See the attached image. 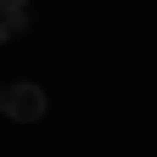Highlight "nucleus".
Wrapping results in <instances>:
<instances>
[{
    "mask_svg": "<svg viewBox=\"0 0 157 157\" xmlns=\"http://www.w3.org/2000/svg\"><path fill=\"white\" fill-rule=\"evenodd\" d=\"M0 112H6L11 124H39V118H45V90H39L34 78H17V84L0 90Z\"/></svg>",
    "mask_w": 157,
    "mask_h": 157,
    "instance_id": "1",
    "label": "nucleus"
},
{
    "mask_svg": "<svg viewBox=\"0 0 157 157\" xmlns=\"http://www.w3.org/2000/svg\"><path fill=\"white\" fill-rule=\"evenodd\" d=\"M28 28V6H0V45Z\"/></svg>",
    "mask_w": 157,
    "mask_h": 157,
    "instance_id": "2",
    "label": "nucleus"
},
{
    "mask_svg": "<svg viewBox=\"0 0 157 157\" xmlns=\"http://www.w3.org/2000/svg\"><path fill=\"white\" fill-rule=\"evenodd\" d=\"M0 6H28V0H0Z\"/></svg>",
    "mask_w": 157,
    "mask_h": 157,
    "instance_id": "3",
    "label": "nucleus"
}]
</instances>
